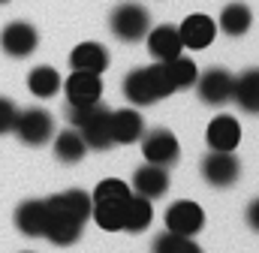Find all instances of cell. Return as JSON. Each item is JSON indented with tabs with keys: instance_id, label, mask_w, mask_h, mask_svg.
Masks as SVG:
<instances>
[{
	"instance_id": "obj_9",
	"label": "cell",
	"mask_w": 259,
	"mask_h": 253,
	"mask_svg": "<svg viewBox=\"0 0 259 253\" xmlns=\"http://www.w3.org/2000/svg\"><path fill=\"white\" fill-rule=\"evenodd\" d=\"M12 133H15L24 145L39 148V145H46V142L55 136V121H52V115H49L46 109H39V106H36V109H24V112H18Z\"/></svg>"
},
{
	"instance_id": "obj_14",
	"label": "cell",
	"mask_w": 259,
	"mask_h": 253,
	"mask_svg": "<svg viewBox=\"0 0 259 253\" xmlns=\"http://www.w3.org/2000/svg\"><path fill=\"white\" fill-rule=\"evenodd\" d=\"M178 33H181L184 49L202 52V49H208V46L214 43V36H217V24H214L208 15L193 12V15H187V18L178 24Z\"/></svg>"
},
{
	"instance_id": "obj_3",
	"label": "cell",
	"mask_w": 259,
	"mask_h": 253,
	"mask_svg": "<svg viewBox=\"0 0 259 253\" xmlns=\"http://www.w3.org/2000/svg\"><path fill=\"white\" fill-rule=\"evenodd\" d=\"M169 94H175V88H172L169 69L163 61H154L151 66H139V69L127 72V78H124V97L133 106H154Z\"/></svg>"
},
{
	"instance_id": "obj_4",
	"label": "cell",
	"mask_w": 259,
	"mask_h": 253,
	"mask_svg": "<svg viewBox=\"0 0 259 253\" xmlns=\"http://www.w3.org/2000/svg\"><path fill=\"white\" fill-rule=\"evenodd\" d=\"M109 115L112 109L103 106L100 100L97 103H88V106H69V126H75L84 139L88 148L94 151H106L112 148V130H109Z\"/></svg>"
},
{
	"instance_id": "obj_2",
	"label": "cell",
	"mask_w": 259,
	"mask_h": 253,
	"mask_svg": "<svg viewBox=\"0 0 259 253\" xmlns=\"http://www.w3.org/2000/svg\"><path fill=\"white\" fill-rule=\"evenodd\" d=\"M130 184L121 178H106L91 193V217L106 232H124V217L130 205Z\"/></svg>"
},
{
	"instance_id": "obj_25",
	"label": "cell",
	"mask_w": 259,
	"mask_h": 253,
	"mask_svg": "<svg viewBox=\"0 0 259 253\" xmlns=\"http://www.w3.org/2000/svg\"><path fill=\"white\" fill-rule=\"evenodd\" d=\"M163 63H166V69H169V78H172V88H175V91H187L190 85H196L199 69H196V63L190 61V58L178 55V58L163 61Z\"/></svg>"
},
{
	"instance_id": "obj_22",
	"label": "cell",
	"mask_w": 259,
	"mask_h": 253,
	"mask_svg": "<svg viewBox=\"0 0 259 253\" xmlns=\"http://www.w3.org/2000/svg\"><path fill=\"white\" fill-rule=\"evenodd\" d=\"M88 151H91V148L84 145V139H81V133H78L75 126H69V130H64V133L55 136V157H58L61 163H78V160H84Z\"/></svg>"
},
{
	"instance_id": "obj_24",
	"label": "cell",
	"mask_w": 259,
	"mask_h": 253,
	"mask_svg": "<svg viewBox=\"0 0 259 253\" xmlns=\"http://www.w3.org/2000/svg\"><path fill=\"white\" fill-rule=\"evenodd\" d=\"M27 88H30L33 97H55L61 91V75H58L55 66H46V63L33 66L27 72Z\"/></svg>"
},
{
	"instance_id": "obj_8",
	"label": "cell",
	"mask_w": 259,
	"mask_h": 253,
	"mask_svg": "<svg viewBox=\"0 0 259 253\" xmlns=\"http://www.w3.org/2000/svg\"><path fill=\"white\" fill-rule=\"evenodd\" d=\"M202 169V178L211 184V187H232L241 175V163L232 151H208L199 163Z\"/></svg>"
},
{
	"instance_id": "obj_28",
	"label": "cell",
	"mask_w": 259,
	"mask_h": 253,
	"mask_svg": "<svg viewBox=\"0 0 259 253\" xmlns=\"http://www.w3.org/2000/svg\"><path fill=\"white\" fill-rule=\"evenodd\" d=\"M244 220H247V226L259 232V199H253L250 205H247V211H244Z\"/></svg>"
},
{
	"instance_id": "obj_10",
	"label": "cell",
	"mask_w": 259,
	"mask_h": 253,
	"mask_svg": "<svg viewBox=\"0 0 259 253\" xmlns=\"http://www.w3.org/2000/svg\"><path fill=\"white\" fill-rule=\"evenodd\" d=\"M202 226H205V211H202V205H196L190 199H178V202H172L169 205V211H166V229L169 232H175V235H199L202 232Z\"/></svg>"
},
{
	"instance_id": "obj_6",
	"label": "cell",
	"mask_w": 259,
	"mask_h": 253,
	"mask_svg": "<svg viewBox=\"0 0 259 253\" xmlns=\"http://www.w3.org/2000/svg\"><path fill=\"white\" fill-rule=\"evenodd\" d=\"M139 139H142V154H145L148 163L163 166V169H169V166L178 163V157H181V145H178V136H175L172 130H166V126H154V130L142 133Z\"/></svg>"
},
{
	"instance_id": "obj_16",
	"label": "cell",
	"mask_w": 259,
	"mask_h": 253,
	"mask_svg": "<svg viewBox=\"0 0 259 253\" xmlns=\"http://www.w3.org/2000/svg\"><path fill=\"white\" fill-rule=\"evenodd\" d=\"M166 190H169V172L163 166L145 163V166H139L133 172V193H139V196L154 202V199L166 196Z\"/></svg>"
},
{
	"instance_id": "obj_23",
	"label": "cell",
	"mask_w": 259,
	"mask_h": 253,
	"mask_svg": "<svg viewBox=\"0 0 259 253\" xmlns=\"http://www.w3.org/2000/svg\"><path fill=\"white\" fill-rule=\"evenodd\" d=\"M151 220H154V205H151V199H145V196H139V193H133L130 196V205H127V217H124V232H145L148 226H151Z\"/></svg>"
},
{
	"instance_id": "obj_13",
	"label": "cell",
	"mask_w": 259,
	"mask_h": 253,
	"mask_svg": "<svg viewBox=\"0 0 259 253\" xmlns=\"http://www.w3.org/2000/svg\"><path fill=\"white\" fill-rule=\"evenodd\" d=\"M148 39V52L154 61H172L178 55H184V43H181V33L175 24H157L145 33Z\"/></svg>"
},
{
	"instance_id": "obj_15",
	"label": "cell",
	"mask_w": 259,
	"mask_h": 253,
	"mask_svg": "<svg viewBox=\"0 0 259 253\" xmlns=\"http://www.w3.org/2000/svg\"><path fill=\"white\" fill-rule=\"evenodd\" d=\"M205 142L211 151H235L241 142V124L232 115H217L205 130Z\"/></svg>"
},
{
	"instance_id": "obj_21",
	"label": "cell",
	"mask_w": 259,
	"mask_h": 253,
	"mask_svg": "<svg viewBox=\"0 0 259 253\" xmlns=\"http://www.w3.org/2000/svg\"><path fill=\"white\" fill-rule=\"evenodd\" d=\"M250 24H253V12H250L247 3H229V6H223L220 21H217V27L226 36H244L250 30Z\"/></svg>"
},
{
	"instance_id": "obj_1",
	"label": "cell",
	"mask_w": 259,
	"mask_h": 253,
	"mask_svg": "<svg viewBox=\"0 0 259 253\" xmlns=\"http://www.w3.org/2000/svg\"><path fill=\"white\" fill-rule=\"evenodd\" d=\"M91 220V193L84 190H64L46 199V235L52 244L69 247L81 238L84 223Z\"/></svg>"
},
{
	"instance_id": "obj_18",
	"label": "cell",
	"mask_w": 259,
	"mask_h": 253,
	"mask_svg": "<svg viewBox=\"0 0 259 253\" xmlns=\"http://www.w3.org/2000/svg\"><path fill=\"white\" fill-rule=\"evenodd\" d=\"M109 130H112L115 145H133L145 133V121L136 109H118V112L109 115Z\"/></svg>"
},
{
	"instance_id": "obj_7",
	"label": "cell",
	"mask_w": 259,
	"mask_h": 253,
	"mask_svg": "<svg viewBox=\"0 0 259 253\" xmlns=\"http://www.w3.org/2000/svg\"><path fill=\"white\" fill-rule=\"evenodd\" d=\"M232 88H235V75L223 66H211L202 75H196V94L205 106H226L232 103Z\"/></svg>"
},
{
	"instance_id": "obj_26",
	"label": "cell",
	"mask_w": 259,
	"mask_h": 253,
	"mask_svg": "<svg viewBox=\"0 0 259 253\" xmlns=\"http://www.w3.org/2000/svg\"><path fill=\"white\" fill-rule=\"evenodd\" d=\"M154 253H202V247L190 235H175V232L166 229L154 238Z\"/></svg>"
},
{
	"instance_id": "obj_5",
	"label": "cell",
	"mask_w": 259,
	"mask_h": 253,
	"mask_svg": "<svg viewBox=\"0 0 259 253\" xmlns=\"http://www.w3.org/2000/svg\"><path fill=\"white\" fill-rule=\"evenodd\" d=\"M109 30L121 43H139L151 30V12L142 3H121V6H115V12L109 18Z\"/></svg>"
},
{
	"instance_id": "obj_27",
	"label": "cell",
	"mask_w": 259,
	"mask_h": 253,
	"mask_svg": "<svg viewBox=\"0 0 259 253\" xmlns=\"http://www.w3.org/2000/svg\"><path fill=\"white\" fill-rule=\"evenodd\" d=\"M15 118H18L15 103H12V100H6V97H0V136H3V133H9V130L15 126Z\"/></svg>"
},
{
	"instance_id": "obj_20",
	"label": "cell",
	"mask_w": 259,
	"mask_h": 253,
	"mask_svg": "<svg viewBox=\"0 0 259 253\" xmlns=\"http://www.w3.org/2000/svg\"><path fill=\"white\" fill-rule=\"evenodd\" d=\"M69 66L81 72H103L109 66V52L100 43H78L69 55Z\"/></svg>"
},
{
	"instance_id": "obj_11",
	"label": "cell",
	"mask_w": 259,
	"mask_h": 253,
	"mask_svg": "<svg viewBox=\"0 0 259 253\" xmlns=\"http://www.w3.org/2000/svg\"><path fill=\"white\" fill-rule=\"evenodd\" d=\"M36 46H39V33L27 21H9L0 30V49L9 58H27L36 52Z\"/></svg>"
},
{
	"instance_id": "obj_30",
	"label": "cell",
	"mask_w": 259,
	"mask_h": 253,
	"mask_svg": "<svg viewBox=\"0 0 259 253\" xmlns=\"http://www.w3.org/2000/svg\"><path fill=\"white\" fill-rule=\"evenodd\" d=\"M24 253H30V250H24Z\"/></svg>"
},
{
	"instance_id": "obj_12",
	"label": "cell",
	"mask_w": 259,
	"mask_h": 253,
	"mask_svg": "<svg viewBox=\"0 0 259 253\" xmlns=\"http://www.w3.org/2000/svg\"><path fill=\"white\" fill-rule=\"evenodd\" d=\"M66 94V103L69 106H88V103H97L100 94H103V81H100V72H81V69H72V75L61 81Z\"/></svg>"
},
{
	"instance_id": "obj_17",
	"label": "cell",
	"mask_w": 259,
	"mask_h": 253,
	"mask_svg": "<svg viewBox=\"0 0 259 253\" xmlns=\"http://www.w3.org/2000/svg\"><path fill=\"white\" fill-rule=\"evenodd\" d=\"M15 229L27 238H42L46 235V199H27L15 208Z\"/></svg>"
},
{
	"instance_id": "obj_19",
	"label": "cell",
	"mask_w": 259,
	"mask_h": 253,
	"mask_svg": "<svg viewBox=\"0 0 259 253\" xmlns=\"http://www.w3.org/2000/svg\"><path fill=\"white\" fill-rule=\"evenodd\" d=\"M232 103H238V109L247 115H259V69H244L235 78Z\"/></svg>"
},
{
	"instance_id": "obj_29",
	"label": "cell",
	"mask_w": 259,
	"mask_h": 253,
	"mask_svg": "<svg viewBox=\"0 0 259 253\" xmlns=\"http://www.w3.org/2000/svg\"><path fill=\"white\" fill-rule=\"evenodd\" d=\"M0 3H9V0H0Z\"/></svg>"
}]
</instances>
